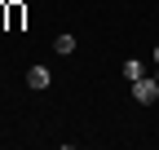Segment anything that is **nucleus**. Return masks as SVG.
I'll use <instances>...</instances> for the list:
<instances>
[{
  "instance_id": "nucleus-1",
  "label": "nucleus",
  "mask_w": 159,
  "mask_h": 150,
  "mask_svg": "<svg viewBox=\"0 0 159 150\" xmlns=\"http://www.w3.org/2000/svg\"><path fill=\"white\" fill-rule=\"evenodd\" d=\"M133 97L142 102V106L159 102V80H155V75H142V80H133Z\"/></svg>"
},
{
  "instance_id": "nucleus-2",
  "label": "nucleus",
  "mask_w": 159,
  "mask_h": 150,
  "mask_svg": "<svg viewBox=\"0 0 159 150\" xmlns=\"http://www.w3.org/2000/svg\"><path fill=\"white\" fill-rule=\"evenodd\" d=\"M27 84H31V88H49V84H53L49 66H31V71H27Z\"/></svg>"
},
{
  "instance_id": "nucleus-3",
  "label": "nucleus",
  "mask_w": 159,
  "mask_h": 150,
  "mask_svg": "<svg viewBox=\"0 0 159 150\" xmlns=\"http://www.w3.org/2000/svg\"><path fill=\"white\" fill-rule=\"evenodd\" d=\"M142 75H146V66L137 62V58H128V62H124V80H128V84H133V80H142Z\"/></svg>"
},
{
  "instance_id": "nucleus-4",
  "label": "nucleus",
  "mask_w": 159,
  "mask_h": 150,
  "mask_svg": "<svg viewBox=\"0 0 159 150\" xmlns=\"http://www.w3.org/2000/svg\"><path fill=\"white\" fill-rule=\"evenodd\" d=\"M53 49L62 53V58H66V53H75V35H57V40H53Z\"/></svg>"
},
{
  "instance_id": "nucleus-5",
  "label": "nucleus",
  "mask_w": 159,
  "mask_h": 150,
  "mask_svg": "<svg viewBox=\"0 0 159 150\" xmlns=\"http://www.w3.org/2000/svg\"><path fill=\"white\" fill-rule=\"evenodd\" d=\"M155 66H159V44H155Z\"/></svg>"
},
{
  "instance_id": "nucleus-6",
  "label": "nucleus",
  "mask_w": 159,
  "mask_h": 150,
  "mask_svg": "<svg viewBox=\"0 0 159 150\" xmlns=\"http://www.w3.org/2000/svg\"><path fill=\"white\" fill-rule=\"evenodd\" d=\"M155 80H159V66H155Z\"/></svg>"
}]
</instances>
